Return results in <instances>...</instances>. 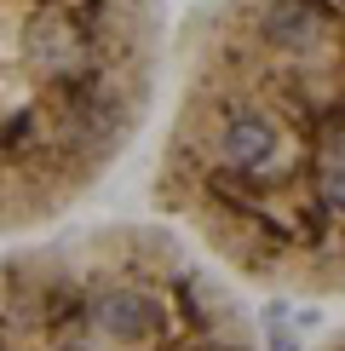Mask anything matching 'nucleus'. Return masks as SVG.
<instances>
[{"mask_svg":"<svg viewBox=\"0 0 345 351\" xmlns=\"http://www.w3.org/2000/svg\"><path fill=\"white\" fill-rule=\"evenodd\" d=\"M316 351H345V328H334V334H328V340L316 346Z\"/></svg>","mask_w":345,"mask_h":351,"instance_id":"4","label":"nucleus"},{"mask_svg":"<svg viewBox=\"0 0 345 351\" xmlns=\"http://www.w3.org/2000/svg\"><path fill=\"white\" fill-rule=\"evenodd\" d=\"M150 196L207 265L345 300V0L196 12Z\"/></svg>","mask_w":345,"mask_h":351,"instance_id":"1","label":"nucleus"},{"mask_svg":"<svg viewBox=\"0 0 345 351\" xmlns=\"http://www.w3.org/2000/svg\"><path fill=\"white\" fill-rule=\"evenodd\" d=\"M0 351H259V328L179 230L86 225L0 259Z\"/></svg>","mask_w":345,"mask_h":351,"instance_id":"3","label":"nucleus"},{"mask_svg":"<svg viewBox=\"0 0 345 351\" xmlns=\"http://www.w3.org/2000/svg\"><path fill=\"white\" fill-rule=\"evenodd\" d=\"M155 0H0V237L81 208L150 127Z\"/></svg>","mask_w":345,"mask_h":351,"instance_id":"2","label":"nucleus"}]
</instances>
